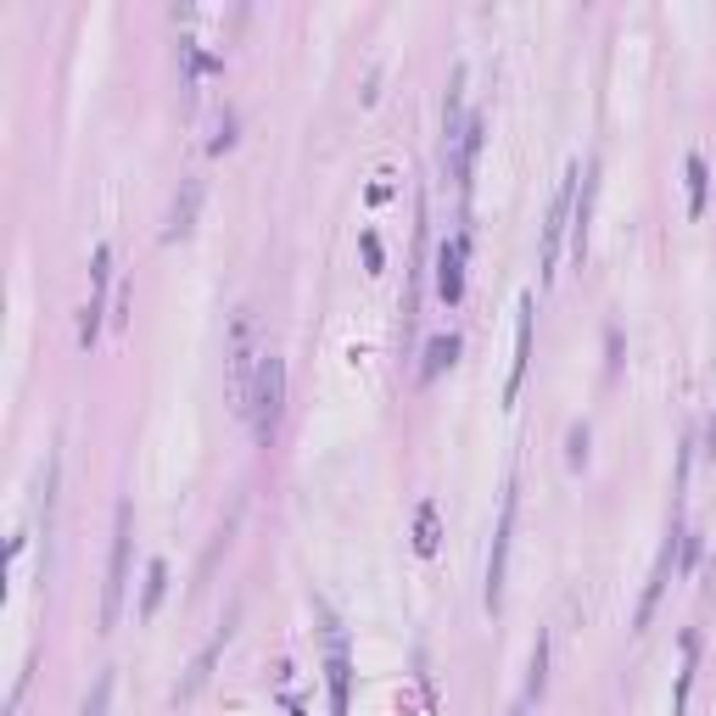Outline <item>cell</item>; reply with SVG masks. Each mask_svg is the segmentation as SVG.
Instances as JSON below:
<instances>
[{"label":"cell","mask_w":716,"mask_h":716,"mask_svg":"<svg viewBox=\"0 0 716 716\" xmlns=\"http://www.w3.org/2000/svg\"><path fill=\"white\" fill-rule=\"evenodd\" d=\"M107 705H113V678H95V689H90L79 716H107Z\"/></svg>","instance_id":"11"},{"label":"cell","mask_w":716,"mask_h":716,"mask_svg":"<svg viewBox=\"0 0 716 716\" xmlns=\"http://www.w3.org/2000/svg\"><path fill=\"white\" fill-rule=\"evenodd\" d=\"M465 235L459 242H448L443 253H437V292H443V303H459L465 297Z\"/></svg>","instance_id":"7"},{"label":"cell","mask_w":716,"mask_h":716,"mask_svg":"<svg viewBox=\"0 0 716 716\" xmlns=\"http://www.w3.org/2000/svg\"><path fill=\"white\" fill-rule=\"evenodd\" d=\"M90 274H95V297H90V308H84V325H79V348H95V330H102V314H107V274H113V247H107V242L95 247V263H90Z\"/></svg>","instance_id":"6"},{"label":"cell","mask_w":716,"mask_h":716,"mask_svg":"<svg viewBox=\"0 0 716 716\" xmlns=\"http://www.w3.org/2000/svg\"><path fill=\"white\" fill-rule=\"evenodd\" d=\"M325 672H330V711L348 716V683H353L348 633H342V622H330V615H325Z\"/></svg>","instance_id":"4"},{"label":"cell","mask_w":716,"mask_h":716,"mask_svg":"<svg viewBox=\"0 0 716 716\" xmlns=\"http://www.w3.org/2000/svg\"><path fill=\"white\" fill-rule=\"evenodd\" d=\"M577 168H571L565 179H560V190H554V208H549V224H543V280L554 274V263H560V242H565V230H571V219H577Z\"/></svg>","instance_id":"3"},{"label":"cell","mask_w":716,"mask_h":716,"mask_svg":"<svg viewBox=\"0 0 716 716\" xmlns=\"http://www.w3.org/2000/svg\"><path fill=\"white\" fill-rule=\"evenodd\" d=\"M527 364H532V297H520V330H515V369H509V387H504V398H509V403L520 398V380H527Z\"/></svg>","instance_id":"8"},{"label":"cell","mask_w":716,"mask_h":716,"mask_svg":"<svg viewBox=\"0 0 716 716\" xmlns=\"http://www.w3.org/2000/svg\"><path fill=\"white\" fill-rule=\"evenodd\" d=\"M588 459V432L577 425V432H571V465H583Z\"/></svg>","instance_id":"15"},{"label":"cell","mask_w":716,"mask_h":716,"mask_svg":"<svg viewBox=\"0 0 716 716\" xmlns=\"http://www.w3.org/2000/svg\"><path fill=\"white\" fill-rule=\"evenodd\" d=\"M197 208H202V179H185L179 197H174V208H168V242H174V235L197 230Z\"/></svg>","instance_id":"9"},{"label":"cell","mask_w":716,"mask_h":716,"mask_svg":"<svg viewBox=\"0 0 716 716\" xmlns=\"http://www.w3.org/2000/svg\"><path fill=\"white\" fill-rule=\"evenodd\" d=\"M414 549H420V554L437 549V509H432V504L420 509V538H414Z\"/></svg>","instance_id":"13"},{"label":"cell","mask_w":716,"mask_h":716,"mask_svg":"<svg viewBox=\"0 0 716 716\" xmlns=\"http://www.w3.org/2000/svg\"><path fill=\"white\" fill-rule=\"evenodd\" d=\"M280 398H285V364L274 353L258 359V380H253V403H247V420H253V437L269 448L274 443V425H280Z\"/></svg>","instance_id":"2"},{"label":"cell","mask_w":716,"mask_h":716,"mask_svg":"<svg viewBox=\"0 0 716 716\" xmlns=\"http://www.w3.org/2000/svg\"><path fill=\"white\" fill-rule=\"evenodd\" d=\"M163 583H168V571H163V560H157V565L146 571V605H140V610H146V615L157 610V599H163Z\"/></svg>","instance_id":"14"},{"label":"cell","mask_w":716,"mask_h":716,"mask_svg":"<svg viewBox=\"0 0 716 716\" xmlns=\"http://www.w3.org/2000/svg\"><path fill=\"white\" fill-rule=\"evenodd\" d=\"M515 488L504 493V509H498V532H493V554H488V605L498 610L504 599V560H509V538H515Z\"/></svg>","instance_id":"5"},{"label":"cell","mask_w":716,"mask_h":716,"mask_svg":"<svg viewBox=\"0 0 716 716\" xmlns=\"http://www.w3.org/2000/svg\"><path fill=\"white\" fill-rule=\"evenodd\" d=\"M129 543H134V509L129 498H118L113 509V565H107V594H102V633L118 627V610L129 594Z\"/></svg>","instance_id":"1"},{"label":"cell","mask_w":716,"mask_h":716,"mask_svg":"<svg viewBox=\"0 0 716 716\" xmlns=\"http://www.w3.org/2000/svg\"><path fill=\"white\" fill-rule=\"evenodd\" d=\"M364 258H369V269H380V242H375V235H364Z\"/></svg>","instance_id":"16"},{"label":"cell","mask_w":716,"mask_h":716,"mask_svg":"<svg viewBox=\"0 0 716 716\" xmlns=\"http://www.w3.org/2000/svg\"><path fill=\"white\" fill-rule=\"evenodd\" d=\"M454 353H459V342H454V337H437V342H432V359H425V380H432L443 364H454Z\"/></svg>","instance_id":"12"},{"label":"cell","mask_w":716,"mask_h":716,"mask_svg":"<svg viewBox=\"0 0 716 716\" xmlns=\"http://www.w3.org/2000/svg\"><path fill=\"white\" fill-rule=\"evenodd\" d=\"M689 213L694 219L705 213V163L700 157H689Z\"/></svg>","instance_id":"10"}]
</instances>
